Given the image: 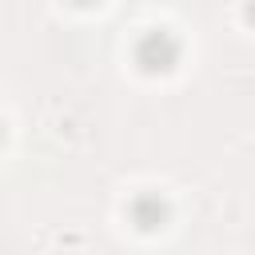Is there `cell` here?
Here are the masks:
<instances>
[{
    "label": "cell",
    "instance_id": "cell-1",
    "mask_svg": "<svg viewBox=\"0 0 255 255\" xmlns=\"http://www.w3.org/2000/svg\"><path fill=\"white\" fill-rule=\"evenodd\" d=\"M135 60H139L143 72H167V68L179 60V40H175L167 28H151V32L139 36Z\"/></svg>",
    "mask_w": 255,
    "mask_h": 255
},
{
    "label": "cell",
    "instance_id": "cell-2",
    "mask_svg": "<svg viewBox=\"0 0 255 255\" xmlns=\"http://www.w3.org/2000/svg\"><path fill=\"white\" fill-rule=\"evenodd\" d=\"M128 215H131V223H135L139 231H155V227H163V219H167V199L155 195V191H143V195L131 199Z\"/></svg>",
    "mask_w": 255,
    "mask_h": 255
},
{
    "label": "cell",
    "instance_id": "cell-3",
    "mask_svg": "<svg viewBox=\"0 0 255 255\" xmlns=\"http://www.w3.org/2000/svg\"><path fill=\"white\" fill-rule=\"evenodd\" d=\"M0 139H4V128H0Z\"/></svg>",
    "mask_w": 255,
    "mask_h": 255
}]
</instances>
